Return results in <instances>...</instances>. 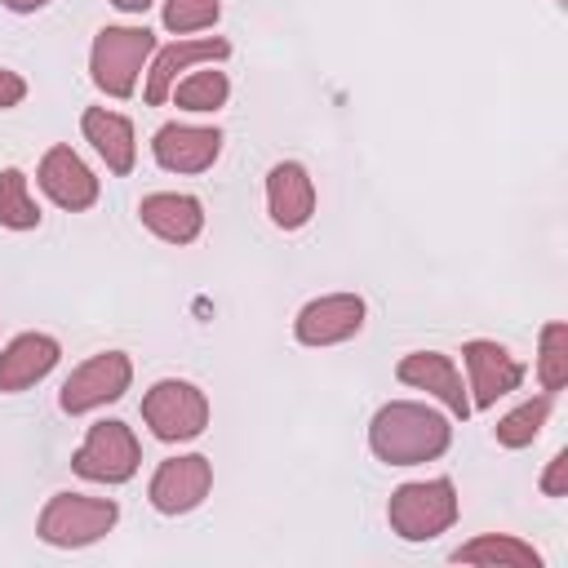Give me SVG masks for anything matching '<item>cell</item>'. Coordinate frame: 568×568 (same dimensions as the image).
Returning a JSON list of instances; mask_svg holds the SVG:
<instances>
[{
    "label": "cell",
    "instance_id": "obj_1",
    "mask_svg": "<svg viewBox=\"0 0 568 568\" xmlns=\"http://www.w3.org/2000/svg\"><path fill=\"white\" fill-rule=\"evenodd\" d=\"M368 444L390 466H417L448 448V422L426 404L395 399V404L377 408V417L368 426Z\"/></svg>",
    "mask_w": 568,
    "mask_h": 568
},
{
    "label": "cell",
    "instance_id": "obj_2",
    "mask_svg": "<svg viewBox=\"0 0 568 568\" xmlns=\"http://www.w3.org/2000/svg\"><path fill=\"white\" fill-rule=\"evenodd\" d=\"M386 519L404 541H430L457 519V488L448 479L404 484V488L390 493Z\"/></svg>",
    "mask_w": 568,
    "mask_h": 568
},
{
    "label": "cell",
    "instance_id": "obj_3",
    "mask_svg": "<svg viewBox=\"0 0 568 568\" xmlns=\"http://www.w3.org/2000/svg\"><path fill=\"white\" fill-rule=\"evenodd\" d=\"M151 49H155V36L146 27H102L93 40V53H89L93 84L111 98H129Z\"/></svg>",
    "mask_w": 568,
    "mask_h": 568
},
{
    "label": "cell",
    "instance_id": "obj_4",
    "mask_svg": "<svg viewBox=\"0 0 568 568\" xmlns=\"http://www.w3.org/2000/svg\"><path fill=\"white\" fill-rule=\"evenodd\" d=\"M115 501L106 497H80V493H58L40 510V537L49 546H89L115 524Z\"/></svg>",
    "mask_w": 568,
    "mask_h": 568
},
{
    "label": "cell",
    "instance_id": "obj_5",
    "mask_svg": "<svg viewBox=\"0 0 568 568\" xmlns=\"http://www.w3.org/2000/svg\"><path fill=\"white\" fill-rule=\"evenodd\" d=\"M142 417L160 439H195L209 422V399L200 386L164 377L142 395Z\"/></svg>",
    "mask_w": 568,
    "mask_h": 568
},
{
    "label": "cell",
    "instance_id": "obj_6",
    "mask_svg": "<svg viewBox=\"0 0 568 568\" xmlns=\"http://www.w3.org/2000/svg\"><path fill=\"white\" fill-rule=\"evenodd\" d=\"M138 439H133V430L124 426V422H98V426H89V435H84V444L75 448V457H71V466H75V475H84V479H98V484H124L133 470H138Z\"/></svg>",
    "mask_w": 568,
    "mask_h": 568
},
{
    "label": "cell",
    "instance_id": "obj_7",
    "mask_svg": "<svg viewBox=\"0 0 568 568\" xmlns=\"http://www.w3.org/2000/svg\"><path fill=\"white\" fill-rule=\"evenodd\" d=\"M129 377H133L129 359H124L120 351H102V355L84 359V364L62 382V395H58V399H62L67 413H89V408H98V404L120 399V395L129 390Z\"/></svg>",
    "mask_w": 568,
    "mask_h": 568
},
{
    "label": "cell",
    "instance_id": "obj_8",
    "mask_svg": "<svg viewBox=\"0 0 568 568\" xmlns=\"http://www.w3.org/2000/svg\"><path fill=\"white\" fill-rule=\"evenodd\" d=\"M209 484H213L209 457L191 453V457L160 462V470L151 479V506L164 510V515H186V510H195L209 497Z\"/></svg>",
    "mask_w": 568,
    "mask_h": 568
},
{
    "label": "cell",
    "instance_id": "obj_9",
    "mask_svg": "<svg viewBox=\"0 0 568 568\" xmlns=\"http://www.w3.org/2000/svg\"><path fill=\"white\" fill-rule=\"evenodd\" d=\"M364 324V302L355 293H333V297H315L297 311V342L306 346H333L355 337Z\"/></svg>",
    "mask_w": 568,
    "mask_h": 568
},
{
    "label": "cell",
    "instance_id": "obj_10",
    "mask_svg": "<svg viewBox=\"0 0 568 568\" xmlns=\"http://www.w3.org/2000/svg\"><path fill=\"white\" fill-rule=\"evenodd\" d=\"M462 359L470 368V390H475L470 408H493L501 395H510L524 382V364L510 359V351L497 342H466Z\"/></svg>",
    "mask_w": 568,
    "mask_h": 568
},
{
    "label": "cell",
    "instance_id": "obj_11",
    "mask_svg": "<svg viewBox=\"0 0 568 568\" xmlns=\"http://www.w3.org/2000/svg\"><path fill=\"white\" fill-rule=\"evenodd\" d=\"M160 169L169 173H204L217 151H222V133L217 129H195V124H164L151 142Z\"/></svg>",
    "mask_w": 568,
    "mask_h": 568
},
{
    "label": "cell",
    "instance_id": "obj_12",
    "mask_svg": "<svg viewBox=\"0 0 568 568\" xmlns=\"http://www.w3.org/2000/svg\"><path fill=\"white\" fill-rule=\"evenodd\" d=\"M40 186H44V195L58 209H71V213H80V209H89L98 200V178L84 169V160L71 146L44 151V160H40Z\"/></svg>",
    "mask_w": 568,
    "mask_h": 568
},
{
    "label": "cell",
    "instance_id": "obj_13",
    "mask_svg": "<svg viewBox=\"0 0 568 568\" xmlns=\"http://www.w3.org/2000/svg\"><path fill=\"white\" fill-rule=\"evenodd\" d=\"M266 204H271L275 226H284V231L306 226L311 213H315V186H311L306 169L293 164V160L275 164V169L266 173Z\"/></svg>",
    "mask_w": 568,
    "mask_h": 568
},
{
    "label": "cell",
    "instance_id": "obj_14",
    "mask_svg": "<svg viewBox=\"0 0 568 568\" xmlns=\"http://www.w3.org/2000/svg\"><path fill=\"white\" fill-rule=\"evenodd\" d=\"M395 373H399V382L439 395L457 417H470V395L462 390V377H457V368H453L448 355H439V351H417V355H404Z\"/></svg>",
    "mask_w": 568,
    "mask_h": 568
},
{
    "label": "cell",
    "instance_id": "obj_15",
    "mask_svg": "<svg viewBox=\"0 0 568 568\" xmlns=\"http://www.w3.org/2000/svg\"><path fill=\"white\" fill-rule=\"evenodd\" d=\"M138 213H142V222H146L160 240H169V244H191V240L200 235V226H204L200 200H195V195H178V191H155V195H146V200L138 204Z\"/></svg>",
    "mask_w": 568,
    "mask_h": 568
},
{
    "label": "cell",
    "instance_id": "obj_16",
    "mask_svg": "<svg viewBox=\"0 0 568 568\" xmlns=\"http://www.w3.org/2000/svg\"><path fill=\"white\" fill-rule=\"evenodd\" d=\"M58 342L44 333H22L4 346L0 355V390H27L31 382H40L53 364H58Z\"/></svg>",
    "mask_w": 568,
    "mask_h": 568
},
{
    "label": "cell",
    "instance_id": "obj_17",
    "mask_svg": "<svg viewBox=\"0 0 568 568\" xmlns=\"http://www.w3.org/2000/svg\"><path fill=\"white\" fill-rule=\"evenodd\" d=\"M226 53H231V44H226L222 36H209V40H173L169 49H160V58H155V67H151L146 102L160 106V102L169 98L178 71H186L191 62H217V58H226Z\"/></svg>",
    "mask_w": 568,
    "mask_h": 568
},
{
    "label": "cell",
    "instance_id": "obj_18",
    "mask_svg": "<svg viewBox=\"0 0 568 568\" xmlns=\"http://www.w3.org/2000/svg\"><path fill=\"white\" fill-rule=\"evenodd\" d=\"M80 124H84V138L93 142V151L106 160L111 173H129L133 169L138 151H133V124L124 115H115L106 106H89Z\"/></svg>",
    "mask_w": 568,
    "mask_h": 568
},
{
    "label": "cell",
    "instance_id": "obj_19",
    "mask_svg": "<svg viewBox=\"0 0 568 568\" xmlns=\"http://www.w3.org/2000/svg\"><path fill=\"white\" fill-rule=\"evenodd\" d=\"M457 564H510V568H537V550L515 541V537H479L462 550H453Z\"/></svg>",
    "mask_w": 568,
    "mask_h": 568
},
{
    "label": "cell",
    "instance_id": "obj_20",
    "mask_svg": "<svg viewBox=\"0 0 568 568\" xmlns=\"http://www.w3.org/2000/svg\"><path fill=\"white\" fill-rule=\"evenodd\" d=\"M36 222H40V209L27 195V173L22 169H4L0 173V226L31 231Z\"/></svg>",
    "mask_w": 568,
    "mask_h": 568
},
{
    "label": "cell",
    "instance_id": "obj_21",
    "mask_svg": "<svg viewBox=\"0 0 568 568\" xmlns=\"http://www.w3.org/2000/svg\"><path fill=\"white\" fill-rule=\"evenodd\" d=\"M226 93H231L226 75L209 67V71H195V75H186V80L173 89V102H178L182 111H217V106L226 102Z\"/></svg>",
    "mask_w": 568,
    "mask_h": 568
},
{
    "label": "cell",
    "instance_id": "obj_22",
    "mask_svg": "<svg viewBox=\"0 0 568 568\" xmlns=\"http://www.w3.org/2000/svg\"><path fill=\"white\" fill-rule=\"evenodd\" d=\"M550 399H555V395L546 390V395L519 404L510 417H501V422H497V444H506V448H524V444H532L537 430H541V422H546V413H550Z\"/></svg>",
    "mask_w": 568,
    "mask_h": 568
},
{
    "label": "cell",
    "instance_id": "obj_23",
    "mask_svg": "<svg viewBox=\"0 0 568 568\" xmlns=\"http://www.w3.org/2000/svg\"><path fill=\"white\" fill-rule=\"evenodd\" d=\"M222 13L217 0H169L164 4V27L173 36H186V31H200V27H213Z\"/></svg>",
    "mask_w": 568,
    "mask_h": 568
},
{
    "label": "cell",
    "instance_id": "obj_24",
    "mask_svg": "<svg viewBox=\"0 0 568 568\" xmlns=\"http://www.w3.org/2000/svg\"><path fill=\"white\" fill-rule=\"evenodd\" d=\"M564 324H546V333H541V386L555 395L559 386H564V377H568V355H564Z\"/></svg>",
    "mask_w": 568,
    "mask_h": 568
},
{
    "label": "cell",
    "instance_id": "obj_25",
    "mask_svg": "<svg viewBox=\"0 0 568 568\" xmlns=\"http://www.w3.org/2000/svg\"><path fill=\"white\" fill-rule=\"evenodd\" d=\"M22 98H27L22 75H13V71H4V67H0V106H18Z\"/></svg>",
    "mask_w": 568,
    "mask_h": 568
},
{
    "label": "cell",
    "instance_id": "obj_26",
    "mask_svg": "<svg viewBox=\"0 0 568 568\" xmlns=\"http://www.w3.org/2000/svg\"><path fill=\"white\" fill-rule=\"evenodd\" d=\"M564 470H568V453H555V466H550V475L541 479V488H546L550 497H559V493H564Z\"/></svg>",
    "mask_w": 568,
    "mask_h": 568
},
{
    "label": "cell",
    "instance_id": "obj_27",
    "mask_svg": "<svg viewBox=\"0 0 568 568\" xmlns=\"http://www.w3.org/2000/svg\"><path fill=\"white\" fill-rule=\"evenodd\" d=\"M40 4H49V0H4V9H13V13H31Z\"/></svg>",
    "mask_w": 568,
    "mask_h": 568
},
{
    "label": "cell",
    "instance_id": "obj_28",
    "mask_svg": "<svg viewBox=\"0 0 568 568\" xmlns=\"http://www.w3.org/2000/svg\"><path fill=\"white\" fill-rule=\"evenodd\" d=\"M111 4H115V9H124V13H142L151 0H111Z\"/></svg>",
    "mask_w": 568,
    "mask_h": 568
}]
</instances>
